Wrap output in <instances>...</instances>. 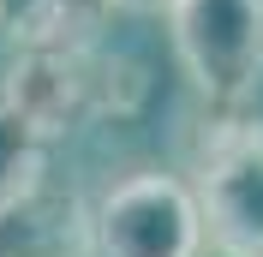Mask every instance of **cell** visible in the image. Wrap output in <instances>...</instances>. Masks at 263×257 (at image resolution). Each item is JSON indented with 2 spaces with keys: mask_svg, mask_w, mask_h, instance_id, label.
Listing matches in <instances>:
<instances>
[{
  "mask_svg": "<svg viewBox=\"0 0 263 257\" xmlns=\"http://www.w3.org/2000/svg\"><path fill=\"white\" fill-rule=\"evenodd\" d=\"M197 257H233V251H215V245H203V251H197Z\"/></svg>",
  "mask_w": 263,
  "mask_h": 257,
  "instance_id": "6",
  "label": "cell"
},
{
  "mask_svg": "<svg viewBox=\"0 0 263 257\" xmlns=\"http://www.w3.org/2000/svg\"><path fill=\"white\" fill-rule=\"evenodd\" d=\"M0 257H12V251H0Z\"/></svg>",
  "mask_w": 263,
  "mask_h": 257,
  "instance_id": "7",
  "label": "cell"
},
{
  "mask_svg": "<svg viewBox=\"0 0 263 257\" xmlns=\"http://www.w3.org/2000/svg\"><path fill=\"white\" fill-rule=\"evenodd\" d=\"M167 36L203 96L246 102L263 90V0H174Z\"/></svg>",
  "mask_w": 263,
  "mask_h": 257,
  "instance_id": "2",
  "label": "cell"
},
{
  "mask_svg": "<svg viewBox=\"0 0 263 257\" xmlns=\"http://www.w3.org/2000/svg\"><path fill=\"white\" fill-rule=\"evenodd\" d=\"M203 245L233 257H263V132H233L197 161Z\"/></svg>",
  "mask_w": 263,
  "mask_h": 257,
  "instance_id": "3",
  "label": "cell"
},
{
  "mask_svg": "<svg viewBox=\"0 0 263 257\" xmlns=\"http://www.w3.org/2000/svg\"><path fill=\"white\" fill-rule=\"evenodd\" d=\"M108 6H120V12H167L174 0H108Z\"/></svg>",
  "mask_w": 263,
  "mask_h": 257,
  "instance_id": "5",
  "label": "cell"
},
{
  "mask_svg": "<svg viewBox=\"0 0 263 257\" xmlns=\"http://www.w3.org/2000/svg\"><path fill=\"white\" fill-rule=\"evenodd\" d=\"M90 240L96 257H197L203 251L197 192L162 168H138L96 197Z\"/></svg>",
  "mask_w": 263,
  "mask_h": 257,
  "instance_id": "1",
  "label": "cell"
},
{
  "mask_svg": "<svg viewBox=\"0 0 263 257\" xmlns=\"http://www.w3.org/2000/svg\"><path fill=\"white\" fill-rule=\"evenodd\" d=\"M48 138L54 126L18 96H0V222L18 215L48 179Z\"/></svg>",
  "mask_w": 263,
  "mask_h": 257,
  "instance_id": "4",
  "label": "cell"
}]
</instances>
